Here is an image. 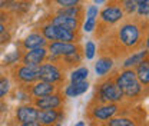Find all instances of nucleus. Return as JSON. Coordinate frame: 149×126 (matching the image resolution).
I'll use <instances>...</instances> for the list:
<instances>
[{
	"label": "nucleus",
	"instance_id": "412c9836",
	"mask_svg": "<svg viewBox=\"0 0 149 126\" xmlns=\"http://www.w3.org/2000/svg\"><path fill=\"white\" fill-rule=\"evenodd\" d=\"M88 76H89V69L82 66V68H77V69H74L72 72L70 80H72V83H74V82H83V80L88 79Z\"/></svg>",
	"mask_w": 149,
	"mask_h": 126
},
{
	"label": "nucleus",
	"instance_id": "5701e85b",
	"mask_svg": "<svg viewBox=\"0 0 149 126\" xmlns=\"http://www.w3.org/2000/svg\"><path fill=\"white\" fill-rule=\"evenodd\" d=\"M106 126H136V123L129 118H111Z\"/></svg>",
	"mask_w": 149,
	"mask_h": 126
},
{
	"label": "nucleus",
	"instance_id": "f704fd0d",
	"mask_svg": "<svg viewBox=\"0 0 149 126\" xmlns=\"http://www.w3.org/2000/svg\"><path fill=\"white\" fill-rule=\"evenodd\" d=\"M136 4H141V3H145V1H149V0H133Z\"/></svg>",
	"mask_w": 149,
	"mask_h": 126
},
{
	"label": "nucleus",
	"instance_id": "6e6552de",
	"mask_svg": "<svg viewBox=\"0 0 149 126\" xmlns=\"http://www.w3.org/2000/svg\"><path fill=\"white\" fill-rule=\"evenodd\" d=\"M118 105L116 103H108V105H102V106H96L92 110V116L97 120H109L118 113Z\"/></svg>",
	"mask_w": 149,
	"mask_h": 126
},
{
	"label": "nucleus",
	"instance_id": "ddd939ff",
	"mask_svg": "<svg viewBox=\"0 0 149 126\" xmlns=\"http://www.w3.org/2000/svg\"><path fill=\"white\" fill-rule=\"evenodd\" d=\"M59 118H60V113L56 109H45V110H39L37 122L42 126H52L59 120Z\"/></svg>",
	"mask_w": 149,
	"mask_h": 126
},
{
	"label": "nucleus",
	"instance_id": "cd10ccee",
	"mask_svg": "<svg viewBox=\"0 0 149 126\" xmlns=\"http://www.w3.org/2000/svg\"><path fill=\"white\" fill-rule=\"evenodd\" d=\"M123 10L128 13V15H132V13H135L136 12V3L133 1V0H123Z\"/></svg>",
	"mask_w": 149,
	"mask_h": 126
},
{
	"label": "nucleus",
	"instance_id": "39448f33",
	"mask_svg": "<svg viewBox=\"0 0 149 126\" xmlns=\"http://www.w3.org/2000/svg\"><path fill=\"white\" fill-rule=\"evenodd\" d=\"M47 56V50L45 47H37V49H30L29 52L23 54L20 59H22V63L26 65V66H32V68H39Z\"/></svg>",
	"mask_w": 149,
	"mask_h": 126
},
{
	"label": "nucleus",
	"instance_id": "a878e982",
	"mask_svg": "<svg viewBox=\"0 0 149 126\" xmlns=\"http://www.w3.org/2000/svg\"><path fill=\"white\" fill-rule=\"evenodd\" d=\"M9 90H10V82H9V79L7 77H1L0 79V99L4 97L9 93Z\"/></svg>",
	"mask_w": 149,
	"mask_h": 126
},
{
	"label": "nucleus",
	"instance_id": "f257e3e1",
	"mask_svg": "<svg viewBox=\"0 0 149 126\" xmlns=\"http://www.w3.org/2000/svg\"><path fill=\"white\" fill-rule=\"evenodd\" d=\"M115 83L122 90L123 96L128 97H136L142 92V85L138 82L136 74L132 69H125L115 77Z\"/></svg>",
	"mask_w": 149,
	"mask_h": 126
},
{
	"label": "nucleus",
	"instance_id": "4468645a",
	"mask_svg": "<svg viewBox=\"0 0 149 126\" xmlns=\"http://www.w3.org/2000/svg\"><path fill=\"white\" fill-rule=\"evenodd\" d=\"M56 86L53 83H47V82H43V80H39L36 82L33 86L30 93L35 96V97H43V96H47V95H52L55 93Z\"/></svg>",
	"mask_w": 149,
	"mask_h": 126
},
{
	"label": "nucleus",
	"instance_id": "7c9ffc66",
	"mask_svg": "<svg viewBox=\"0 0 149 126\" xmlns=\"http://www.w3.org/2000/svg\"><path fill=\"white\" fill-rule=\"evenodd\" d=\"M95 27H96V19H86V22L83 24L85 32H92Z\"/></svg>",
	"mask_w": 149,
	"mask_h": 126
},
{
	"label": "nucleus",
	"instance_id": "393cba45",
	"mask_svg": "<svg viewBox=\"0 0 149 126\" xmlns=\"http://www.w3.org/2000/svg\"><path fill=\"white\" fill-rule=\"evenodd\" d=\"M22 57V54L19 50L16 52H10V53H7L4 56V59H3V63L4 65H13V63H17V60Z\"/></svg>",
	"mask_w": 149,
	"mask_h": 126
},
{
	"label": "nucleus",
	"instance_id": "dca6fc26",
	"mask_svg": "<svg viewBox=\"0 0 149 126\" xmlns=\"http://www.w3.org/2000/svg\"><path fill=\"white\" fill-rule=\"evenodd\" d=\"M89 88V83L86 80L83 82H74V83H70L66 89H65V93L68 97H77L80 95H83Z\"/></svg>",
	"mask_w": 149,
	"mask_h": 126
},
{
	"label": "nucleus",
	"instance_id": "473e14b6",
	"mask_svg": "<svg viewBox=\"0 0 149 126\" xmlns=\"http://www.w3.org/2000/svg\"><path fill=\"white\" fill-rule=\"evenodd\" d=\"M20 126H42L40 125V123H39V122H27V123H22V125Z\"/></svg>",
	"mask_w": 149,
	"mask_h": 126
},
{
	"label": "nucleus",
	"instance_id": "c756f323",
	"mask_svg": "<svg viewBox=\"0 0 149 126\" xmlns=\"http://www.w3.org/2000/svg\"><path fill=\"white\" fill-rule=\"evenodd\" d=\"M55 1L60 7H70V6H77L82 0H55Z\"/></svg>",
	"mask_w": 149,
	"mask_h": 126
},
{
	"label": "nucleus",
	"instance_id": "a211bd4d",
	"mask_svg": "<svg viewBox=\"0 0 149 126\" xmlns=\"http://www.w3.org/2000/svg\"><path fill=\"white\" fill-rule=\"evenodd\" d=\"M55 36L57 42H65V43H74L76 40L74 32L63 29V27H57V26H55Z\"/></svg>",
	"mask_w": 149,
	"mask_h": 126
},
{
	"label": "nucleus",
	"instance_id": "1a4fd4ad",
	"mask_svg": "<svg viewBox=\"0 0 149 126\" xmlns=\"http://www.w3.org/2000/svg\"><path fill=\"white\" fill-rule=\"evenodd\" d=\"M35 108L40 109V110H45V109H57L62 105V96L60 95H47V96H43V97H37L36 102H35Z\"/></svg>",
	"mask_w": 149,
	"mask_h": 126
},
{
	"label": "nucleus",
	"instance_id": "0eeeda50",
	"mask_svg": "<svg viewBox=\"0 0 149 126\" xmlns=\"http://www.w3.org/2000/svg\"><path fill=\"white\" fill-rule=\"evenodd\" d=\"M74 52H79V47L74 43H65V42H52L49 45V53L55 57H63L68 54H72Z\"/></svg>",
	"mask_w": 149,
	"mask_h": 126
},
{
	"label": "nucleus",
	"instance_id": "7ed1b4c3",
	"mask_svg": "<svg viewBox=\"0 0 149 126\" xmlns=\"http://www.w3.org/2000/svg\"><path fill=\"white\" fill-rule=\"evenodd\" d=\"M100 99L109 103H118L123 99V93L115 83V80H106L100 85Z\"/></svg>",
	"mask_w": 149,
	"mask_h": 126
},
{
	"label": "nucleus",
	"instance_id": "4c0bfd02",
	"mask_svg": "<svg viewBox=\"0 0 149 126\" xmlns=\"http://www.w3.org/2000/svg\"><path fill=\"white\" fill-rule=\"evenodd\" d=\"M56 126H62V125H56Z\"/></svg>",
	"mask_w": 149,
	"mask_h": 126
},
{
	"label": "nucleus",
	"instance_id": "b1692460",
	"mask_svg": "<svg viewBox=\"0 0 149 126\" xmlns=\"http://www.w3.org/2000/svg\"><path fill=\"white\" fill-rule=\"evenodd\" d=\"M42 35L46 40H50V42H55L56 40V36H55V26L52 23L46 24L42 27Z\"/></svg>",
	"mask_w": 149,
	"mask_h": 126
},
{
	"label": "nucleus",
	"instance_id": "20e7f679",
	"mask_svg": "<svg viewBox=\"0 0 149 126\" xmlns=\"http://www.w3.org/2000/svg\"><path fill=\"white\" fill-rule=\"evenodd\" d=\"M39 72V80L47 82V83H57L63 79V74L60 72V69L56 66L55 63H43L37 68Z\"/></svg>",
	"mask_w": 149,
	"mask_h": 126
},
{
	"label": "nucleus",
	"instance_id": "f03ea898",
	"mask_svg": "<svg viewBox=\"0 0 149 126\" xmlns=\"http://www.w3.org/2000/svg\"><path fill=\"white\" fill-rule=\"evenodd\" d=\"M119 40L125 47H135L141 40L139 26L135 23H125L119 27Z\"/></svg>",
	"mask_w": 149,
	"mask_h": 126
},
{
	"label": "nucleus",
	"instance_id": "6ab92c4d",
	"mask_svg": "<svg viewBox=\"0 0 149 126\" xmlns=\"http://www.w3.org/2000/svg\"><path fill=\"white\" fill-rule=\"evenodd\" d=\"M112 68H113V60L111 57H100L95 65L96 74H99V76H105L106 73H109Z\"/></svg>",
	"mask_w": 149,
	"mask_h": 126
},
{
	"label": "nucleus",
	"instance_id": "aec40b11",
	"mask_svg": "<svg viewBox=\"0 0 149 126\" xmlns=\"http://www.w3.org/2000/svg\"><path fill=\"white\" fill-rule=\"evenodd\" d=\"M148 56V50H142V52H138V53L132 54L130 57H128L125 62H123V68L125 69H130L133 66H138L141 62H143Z\"/></svg>",
	"mask_w": 149,
	"mask_h": 126
},
{
	"label": "nucleus",
	"instance_id": "72a5a7b5",
	"mask_svg": "<svg viewBox=\"0 0 149 126\" xmlns=\"http://www.w3.org/2000/svg\"><path fill=\"white\" fill-rule=\"evenodd\" d=\"M3 33H6V26L3 23H0V35H3Z\"/></svg>",
	"mask_w": 149,
	"mask_h": 126
},
{
	"label": "nucleus",
	"instance_id": "4be33fe9",
	"mask_svg": "<svg viewBox=\"0 0 149 126\" xmlns=\"http://www.w3.org/2000/svg\"><path fill=\"white\" fill-rule=\"evenodd\" d=\"M80 13H82V9L80 6H70V7H62L59 10V15H63V16H69V17H80Z\"/></svg>",
	"mask_w": 149,
	"mask_h": 126
},
{
	"label": "nucleus",
	"instance_id": "f8f14e48",
	"mask_svg": "<svg viewBox=\"0 0 149 126\" xmlns=\"http://www.w3.org/2000/svg\"><path fill=\"white\" fill-rule=\"evenodd\" d=\"M52 24L57 26V27H63V29L76 32L77 27H79V19L63 16V15H57V16H55V17L52 19Z\"/></svg>",
	"mask_w": 149,
	"mask_h": 126
},
{
	"label": "nucleus",
	"instance_id": "9d476101",
	"mask_svg": "<svg viewBox=\"0 0 149 126\" xmlns=\"http://www.w3.org/2000/svg\"><path fill=\"white\" fill-rule=\"evenodd\" d=\"M37 115H39V109L35 106H29V105H23L19 106L16 110V118L20 123H27V122H36Z\"/></svg>",
	"mask_w": 149,
	"mask_h": 126
},
{
	"label": "nucleus",
	"instance_id": "c9c22d12",
	"mask_svg": "<svg viewBox=\"0 0 149 126\" xmlns=\"http://www.w3.org/2000/svg\"><path fill=\"white\" fill-rule=\"evenodd\" d=\"M74 126H85V122H83V120H80V122H77Z\"/></svg>",
	"mask_w": 149,
	"mask_h": 126
},
{
	"label": "nucleus",
	"instance_id": "bb28decb",
	"mask_svg": "<svg viewBox=\"0 0 149 126\" xmlns=\"http://www.w3.org/2000/svg\"><path fill=\"white\" fill-rule=\"evenodd\" d=\"M95 53H96V46L93 42H88L86 43V47H85V56L88 60H91L95 57Z\"/></svg>",
	"mask_w": 149,
	"mask_h": 126
},
{
	"label": "nucleus",
	"instance_id": "423d86ee",
	"mask_svg": "<svg viewBox=\"0 0 149 126\" xmlns=\"http://www.w3.org/2000/svg\"><path fill=\"white\" fill-rule=\"evenodd\" d=\"M15 79L19 80L20 83H24V85L35 83L36 80H39V72H37V68L26 66V65L19 66V68H16V70H15Z\"/></svg>",
	"mask_w": 149,
	"mask_h": 126
},
{
	"label": "nucleus",
	"instance_id": "e433bc0d",
	"mask_svg": "<svg viewBox=\"0 0 149 126\" xmlns=\"http://www.w3.org/2000/svg\"><path fill=\"white\" fill-rule=\"evenodd\" d=\"M103 1H105V0H95L96 4H100V3H103Z\"/></svg>",
	"mask_w": 149,
	"mask_h": 126
},
{
	"label": "nucleus",
	"instance_id": "9b49d317",
	"mask_svg": "<svg viewBox=\"0 0 149 126\" xmlns=\"http://www.w3.org/2000/svg\"><path fill=\"white\" fill-rule=\"evenodd\" d=\"M123 17V10L119 7V6H108L105 7L102 12H100V19L105 22V23H109V24H113V23H118L119 20H122Z\"/></svg>",
	"mask_w": 149,
	"mask_h": 126
},
{
	"label": "nucleus",
	"instance_id": "2f4dec72",
	"mask_svg": "<svg viewBox=\"0 0 149 126\" xmlns=\"http://www.w3.org/2000/svg\"><path fill=\"white\" fill-rule=\"evenodd\" d=\"M97 13H99L97 6H89V9L86 10V17L88 19H96L97 17Z\"/></svg>",
	"mask_w": 149,
	"mask_h": 126
},
{
	"label": "nucleus",
	"instance_id": "c85d7f7f",
	"mask_svg": "<svg viewBox=\"0 0 149 126\" xmlns=\"http://www.w3.org/2000/svg\"><path fill=\"white\" fill-rule=\"evenodd\" d=\"M136 12L139 16H143V17H148L149 15V1H145V3H141L136 6Z\"/></svg>",
	"mask_w": 149,
	"mask_h": 126
},
{
	"label": "nucleus",
	"instance_id": "f3484780",
	"mask_svg": "<svg viewBox=\"0 0 149 126\" xmlns=\"http://www.w3.org/2000/svg\"><path fill=\"white\" fill-rule=\"evenodd\" d=\"M135 74H136V79H138V82H139L141 85L148 86L149 85V62L146 59L136 66Z\"/></svg>",
	"mask_w": 149,
	"mask_h": 126
},
{
	"label": "nucleus",
	"instance_id": "2eb2a0df",
	"mask_svg": "<svg viewBox=\"0 0 149 126\" xmlns=\"http://www.w3.org/2000/svg\"><path fill=\"white\" fill-rule=\"evenodd\" d=\"M47 45V40L43 37V35L40 33H30L29 36H26V39L23 40V47L30 50V49H37V47H45Z\"/></svg>",
	"mask_w": 149,
	"mask_h": 126
}]
</instances>
